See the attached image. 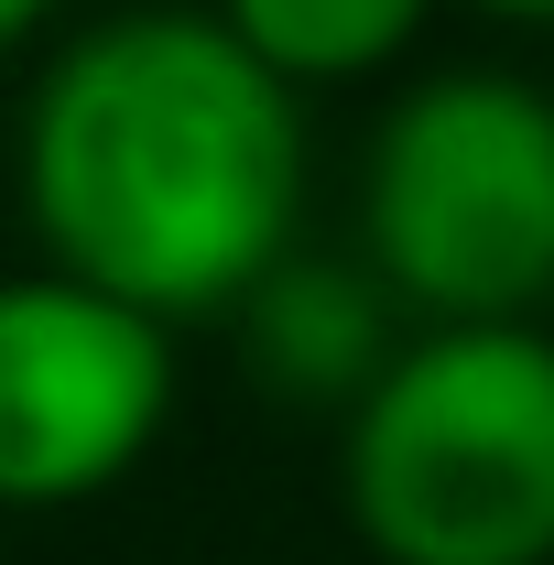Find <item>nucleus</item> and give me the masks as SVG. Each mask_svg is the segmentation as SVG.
<instances>
[{
  "mask_svg": "<svg viewBox=\"0 0 554 565\" xmlns=\"http://www.w3.org/2000/svg\"><path fill=\"white\" fill-rule=\"evenodd\" d=\"M457 11H489V22H511V33H554V0H457Z\"/></svg>",
  "mask_w": 554,
  "mask_h": 565,
  "instance_id": "obj_8",
  "label": "nucleus"
},
{
  "mask_svg": "<svg viewBox=\"0 0 554 565\" xmlns=\"http://www.w3.org/2000/svg\"><path fill=\"white\" fill-rule=\"evenodd\" d=\"M22 228L55 273L185 327L228 316L305 239V98L217 11L152 0L66 33L11 141Z\"/></svg>",
  "mask_w": 554,
  "mask_h": 565,
  "instance_id": "obj_1",
  "label": "nucleus"
},
{
  "mask_svg": "<svg viewBox=\"0 0 554 565\" xmlns=\"http://www.w3.org/2000/svg\"><path fill=\"white\" fill-rule=\"evenodd\" d=\"M228 316H239L251 381L273 403H294V414H348L370 392V370L403 349V305L381 294V273L359 250H305V239Z\"/></svg>",
  "mask_w": 554,
  "mask_h": 565,
  "instance_id": "obj_5",
  "label": "nucleus"
},
{
  "mask_svg": "<svg viewBox=\"0 0 554 565\" xmlns=\"http://www.w3.org/2000/svg\"><path fill=\"white\" fill-rule=\"evenodd\" d=\"M55 11H66V0H0V55H22V44H33Z\"/></svg>",
  "mask_w": 554,
  "mask_h": 565,
  "instance_id": "obj_7",
  "label": "nucleus"
},
{
  "mask_svg": "<svg viewBox=\"0 0 554 565\" xmlns=\"http://www.w3.org/2000/svg\"><path fill=\"white\" fill-rule=\"evenodd\" d=\"M185 392L174 327L98 282L0 273V511H87L163 446Z\"/></svg>",
  "mask_w": 554,
  "mask_h": 565,
  "instance_id": "obj_4",
  "label": "nucleus"
},
{
  "mask_svg": "<svg viewBox=\"0 0 554 565\" xmlns=\"http://www.w3.org/2000/svg\"><path fill=\"white\" fill-rule=\"evenodd\" d=\"M359 262L424 327L554 305V87L511 66L414 76L359 152Z\"/></svg>",
  "mask_w": 554,
  "mask_h": 565,
  "instance_id": "obj_3",
  "label": "nucleus"
},
{
  "mask_svg": "<svg viewBox=\"0 0 554 565\" xmlns=\"http://www.w3.org/2000/svg\"><path fill=\"white\" fill-rule=\"evenodd\" d=\"M207 11L228 22V44L251 66H273L294 98H327V87L392 76L446 0H207Z\"/></svg>",
  "mask_w": 554,
  "mask_h": 565,
  "instance_id": "obj_6",
  "label": "nucleus"
},
{
  "mask_svg": "<svg viewBox=\"0 0 554 565\" xmlns=\"http://www.w3.org/2000/svg\"><path fill=\"white\" fill-rule=\"evenodd\" d=\"M338 500L370 565H554V338L424 327L338 414Z\"/></svg>",
  "mask_w": 554,
  "mask_h": 565,
  "instance_id": "obj_2",
  "label": "nucleus"
}]
</instances>
